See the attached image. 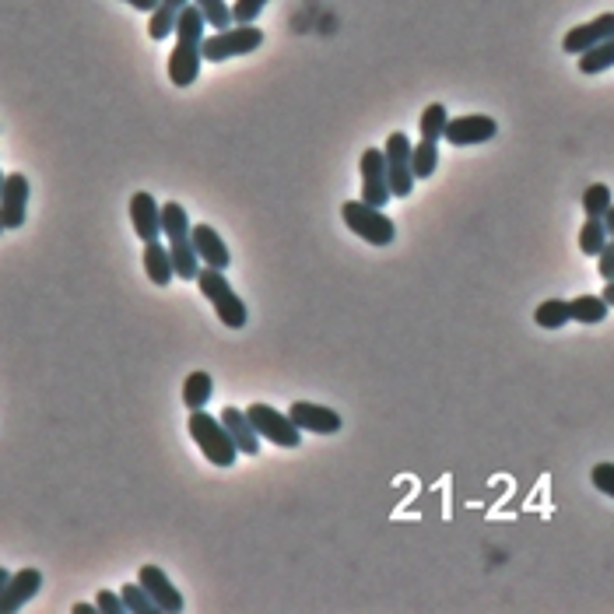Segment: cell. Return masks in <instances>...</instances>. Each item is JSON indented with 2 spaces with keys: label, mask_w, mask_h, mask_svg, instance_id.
Here are the masks:
<instances>
[{
  "label": "cell",
  "mask_w": 614,
  "mask_h": 614,
  "mask_svg": "<svg viewBox=\"0 0 614 614\" xmlns=\"http://www.w3.org/2000/svg\"><path fill=\"white\" fill-rule=\"evenodd\" d=\"M162 236L169 239V253H172V267H176V278L197 281L200 257H197V250H193V225H190L186 208H183V204H176V200L162 204Z\"/></svg>",
  "instance_id": "cell-2"
},
{
  "label": "cell",
  "mask_w": 614,
  "mask_h": 614,
  "mask_svg": "<svg viewBox=\"0 0 614 614\" xmlns=\"http://www.w3.org/2000/svg\"><path fill=\"white\" fill-rule=\"evenodd\" d=\"M604 39H614V11H604V15H597L593 22L576 25L572 32H565L562 50L572 53V57H579V53H586L590 46L604 43Z\"/></svg>",
  "instance_id": "cell-14"
},
{
  "label": "cell",
  "mask_w": 614,
  "mask_h": 614,
  "mask_svg": "<svg viewBox=\"0 0 614 614\" xmlns=\"http://www.w3.org/2000/svg\"><path fill=\"white\" fill-rule=\"evenodd\" d=\"M288 418H292L302 432H316V436H334V432H341V425H344L334 407L309 404V400H295V404L288 407Z\"/></svg>",
  "instance_id": "cell-13"
},
{
  "label": "cell",
  "mask_w": 614,
  "mask_h": 614,
  "mask_svg": "<svg viewBox=\"0 0 614 614\" xmlns=\"http://www.w3.org/2000/svg\"><path fill=\"white\" fill-rule=\"evenodd\" d=\"M186 429H190L193 443L200 446V453L211 460L215 467H232L239 457V446L232 443L229 429H225L222 418H211L204 407L200 411H190V422H186Z\"/></svg>",
  "instance_id": "cell-4"
},
{
  "label": "cell",
  "mask_w": 614,
  "mask_h": 614,
  "mask_svg": "<svg viewBox=\"0 0 614 614\" xmlns=\"http://www.w3.org/2000/svg\"><path fill=\"white\" fill-rule=\"evenodd\" d=\"M222 422H225V429H229L232 443L239 446V453L257 457V453H260V436H257V429H253L250 418H246V411H239V407H225Z\"/></svg>",
  "instance_id": "cell-18"
},
{
  "label": "cell",
  "mask_w": 614,
  "mask_h": 614,
  "mask_svg": "<svg viewBox=\"0 0 614 614\" xmlns=\"http://www.w3.org/2000/svg\"><path fill=\"white\" fill-rule=\"evenodd\" d=\"M123 4H130L134 11H144V15H151L158 8V0H123Z\"/></svg>",
  "instance_id": "cell-35"
},
{
  "label": "cell",
  "mask_w": 614,
  "mask_h": 614,
  "mask_svg": "<svg viewBox=\"0 0 614 614\" xmlns=\"http://www.w3.org/2000/svg\"><path fill=\"white\" fill-rule=\"evenodd\" d=\"M597 271L604 281H614V239H607L604 250L597 253Z\"/></svg>",
  "instance_id": "cell-34"
},
{
  "label": "cell",
  "mask_w": 614,
  "mask_h": 614,
  "mask_svg": "<svg viewBox=\"0 0 614 614\" xmlns=\"http://www.w3.org/2000/svg\"><path fill=\"white\" fill-rule=\"evenodd\" d=\"M246 418L253 422L257 436L267 439V443L285 446V450H295V446L302 443V429L292 422V418L285 415V411H278V407H271V404H253V407H246Z\"/></svg>",
  "instance_id": "cell-7"
},
{
  "label": "cell",
  "mask_w": 614,
  "mask_h": 614,
  "mask_svg": "<svg viewBox=\"0 0 614 614\" xmlns=\"http://www.w3.org/2000/svg\"><path fill=\"white\" fill-rule=\"evenodd\" d=\"M8 579H11V572H8V569H4V565H0V586L8 583Z\"/></svg>",
  "instance_id": "cell-39"
},
{
  "label": "cell",
  "mask_w": 614,
  "mask_h": 614,
  "mask_svg": "<svg viewBox=\"0 0 614 614\" xmlns=\"http://www.w3.org/2000/svg\"><path fill=\"white\" fill-rule=\"evenodd\" d=\"M71 611L74 614H95V611H99V604H74Z\"/></svg>",
  "instance_id": "cell-37"
},
{
  "label": "cell",
  "mask_w": 614,
  "mask_h": 614,
  "mask_svg": "<svg viewBox=\"0 0 614 614\" xmlns=\"http://www.w3.org/2000/svg\"><path fill=\"white\" fill-rule=\"evenodd\" d=\"M607 302L604 295H579V299L569 302V313L576 323H586V327H593V323H604L607 320Z\"/></svg>",
  "instance_id": "cell-22"
},
{
  "label": "cell",
  "mask_w": 614,
  "mask_h": 614,
  "mask_svg": "<svg viewBox=\"0 0 614 614\" xmlns=\"http://www.w3.org/2000/svg\"><path fill=\"white\" fill-rule=\"evenodd\" d=\"M43 590V572L39 569H18L11 579L0 586V614H15L29 604L36 593Z\"/></svg>",
  "instance_id": "cell-12"
},
{
  "label": "cell",
  "mask_w": 614,
  "mask_h": 614,
  "mask_svg": "<svg viewBox=\"0 0 614 614\" xmlns=\"http://www.w3.org/2000/svg\"><path fill=\"white\" fill-rule=\"evenodd\" d=\"M186 4H190V0H158V8L151 11V22H148V36L155 39V43L176 36V22H179V15H183Z\"/></svg>",
  "instance_id": "cell-20"
},
{
  "label": "cell",
  "mask_w": 614,
  "mask_h": 614,
  "mask_svg": "<svg viewBox=\"0 0 614 614\" xmlns=\"http://www.w3.org/2000/svg\"><path fill=\"white\" fill-rule=\"evenodd\" d=\"M446 123H450V113H446L443 102H429L422 113V120H418V127H422V137L425 141H443L446 134Z\"/></svg>",
  "instance_id": "cell-26"
},
{
  "label": "cell",
  "mask_w": 614,
  "mask_h": 614,
  "mask_svg": "<svg viewBox=\"0 0 614 614\" xmlns=\"http://www.w3.org/2000/svg\"><path fill=\"white\" fill-rule=\"evenodd\" d=\"M264 46V32L257 25H229V29L204 36V60L208 64H225L232 57H246Z\"/></svg>",
  "instance_id": "cell-6"
},
{
  "label": "cell",
  "mask_w": 614,
  "mask_h": 614,
  "mask_svg": "<svg viewBox=\"0 0 614 614\" xmlns=\"http://www.w3.org/2000/svg\"><path fill=\"white\" fill-rule=\"evenodd\" d=\"M344 225L355 232L358 239H365L369 246H390L397 239V225L383 215V208H372L365 200H348L341 204Z\"/></svg>",
  "instance_id": "cell-5"
},
{
  "label": "cell",
  "mask_w": 614,
  "mask_h": 614,
  "mask_svg": "<svg viewBox=\"0 0 614 614\" xmlns=\"http://www.w3.org/2000/svg\"><path fill=\"white\" fill-rule=\"evenodd\" d=\"M604 229H607V236L614 239V204L607 208V215H604Z\"/></svg>",
  "instance_id": "cell-36"
},
{
  "label": "cell",
  "mask_w": 614,
  "mask_h": 614,
  "mask_svg": "<svg viewBox=\"0 0 614 614\" xmlns=\"http://www.w3.org/2000/svg\"><path fill=\"white\" fill-rule=\"evenodd\" d=\"M25 215H29V179H25V172H8L4 193H0V225H4V232L22 229Z\"/></svg>",
  "instance_id": "cell-11"
},
{
  "label": "cell",
  "mask_w": 614,
  "mask_h": 614,
  "mask_svg": "<svg viewBox=\"0 0 614 614\" xmlns=\"http://www.w3.org/2000/svg\"><path fill=\"white\" fill-rule=\"evenodd\" d=\"M120 597H123V604H127V611H134V614H158V611H162V607L151 600V593L144 590L141 583L120 586Z\"/></svg>",
  "instance_id": "cell-29"
},
{
  "label": "cell",
  "mask_w": 614,
  "mask_h": 614,
  "mask_svg": "<svg viewBox=\"0 0 614 614\" xmlns=\"http://www.w3.org/2000/svg\"><path fill=\"white\" fill-rule=\"evenodd\" d=\"M358 172H362V200L372 204V208H383L390 204V179H386V158L383 148H365L362 158H358Z\"/></svg>",
  "instance_id": "cell-9"
},
{
  "label": "cell",
  "mask_w": 614,
  "mask_h": 614,
  "mask_svg": "<svg viewBox=\"0 0 614 614\" xmlns=\"http://www.w3.org/2000/svg\"><path fill=\"white\" fill-rule=\"evenodd\" d=\"M204 15L197 4H186L176 22V43L169 53V81L176 88H190L200 78V60H204Z\"/></svg>",
  "instance_id": "cell-1"
},
{
  "label": "cell",
  "mask_w": 614,
  "mask_h": 614,
  "mask_svg": "<svg viewBox=\"0 0 614 614\" xmlns=\"http://www.w3.org/2000/svg\"><path fill=\"white\" fill-rule=\"evenodd\" d=\"M411 148L415 144L407 141L400 130H393L390 137H386V144H383V158H386V179H390V193L393 197H407V193L415 190V183H418V176H415V169H411Z\"/></svg>",
  "instance_id": "cell-8"
},
{
  "label": "cell",
  "mask_w": 614,
  "mask_h": 614,
  "mask_svg": "<svg viewBox=\"0 0 614 614\" xmlns=\"http://www.w3.org/2000/svg\"><path fill=\"white\" fill-rule=\"evenodd\" d=\"M607 229H604V218H586V225L579 229V250L586 253V257H597L600 250H604L607 243Z\"/></svg>",
  "instance_id": "cell-27"
},
{
  "label": "cell",
  "mask_w": 614,
  "mask_h": 614,
  "mask_svg": "<svg viewBox=\"0 0 614 614\" xmlns=\"http://www.w3.org/2000/svg\"><path fill=\"white\" fill-rule=\"evenodd\" d=\"M590 481H593L597 492H604V495H611V499H614V464H597V467H593V474H590Z\"/></svg>",
  "instance_id": "cell-32"
},
{
  "label": "cell",
  "mask_w": 614,
  "mask_h": 614,
  "mask_svg": "<svg viewBox=\"0 0 614 614\" xmlns=\"http://www.w3.org/2000/svg\"><path fill=\"white\" fill-rule=\"evenodd\" d=\"M137 583H141L144 590L151 593V600H155L162 611H169V614L183 611V593L172 586V579L165 576L158 565H141V572H137Z\"/></svg>",
  "instance_id": "cell-16"
},
{
  "label": "cell",
  "mask_w": 614,
  "mask_h": 614,
  "mask_svg": "<svg viewBox=\"0 0 614 614\" xmlns=\"http://www.w3.org/2000/svg\"><path fill=\"white\" fill-rule=\"evenodd\" d=\"M144 274H148V281H151V285H158V288L172 285V278H176L169 246H162L158 239L144 243Z\"/></svg>",
  "instance_id": "cell-19"
},
{
  "label": "cell",
  "mask_w": 614,
  "mask_h": 614,
  "mask_svg": "<svg viewBox=\"0 0 614 614\" xmlns=\"http://www.w3.org/2000/svg\"><path fill=\"white\" fill-rule=\"evenodd\" d=\"M95 604H99L102 614H123V611H127L123 597H120V593H113V590H99V593H95Z\"/></svg>",
  "instance_id": "cell-33"
},
{
  "label": "cell",
  "mask_w": 614,
  "mask_h": 614,
  "mask_svg": "<svg viewBox=\"0 0 614 614\" xmlns=\"http://www.w3.org/2000/svg\"><path fill=\"white\" fill-rule=\"evenodd\" d=\"M130 222H134V232L141 243H151V239L162 236V204H158L151 193L137 190L130 197Z\"/></svg>",
  "instance_id": "cell-15"
},
{
  "label": "cell",
  "mask_w": 614,
  "mask_h": 614,
  "mask_svg": "<svg viewBox=\"0 0 614 614\" xmlns=\"http://www.w3.org/2000/svg\"><path fill=\"white\" fill-rule=\"evenodd\" d=\"M495 134H499V123H495L492 116L471 113V116H450L443 141L453 144V148H471V144L492 141Z\"/></svg>",
  "instance_id": "cell-10"
},
{
  "label": "cell",
  "mask_w": 614,
  "mask_h": 614,
  "mask_svg": "<svg viewBox=\"0 0 614 614\" xmlns=\"http://www.w3.org/2000/svg\"><path fill=\"white\" fill-rule=\"evenodd\" d=\"M4 179H8V176H4V172H0V193H4Z\"/></svg>",
  "instance_id": "cell-40"
},
{
  "label": "cell",
  "mask_w": 614,
  "mask_h": 614,
  "mask_svg": "<svg viewBox=\"0 0 614 614\" xmlns=\"http://www.w3.org/2000/svg\"><path fill=\"white\" fill-rule=\"evenodd\" d=\"M193 250H197L200 264L204 267H218V271H229L232 253L225 246V239L218 236L211 225H193Z\"/></svg>",
  "instance_id": "cell-17"
},
{
  "label": "cell",
  "mask_w": 614,
  "mask_h": 614,
  "mask_svg": "<svg viewBox=\"0 0 614 614\" xmlns=\"http://www.w3.org/2000/svg\"><path fill=\"white\" fill-rule=\"evenodd\" d=\"M267 8V0H236L232 4V22L236 25H257L260 11Z\"/></svg>",
  "instance_id": "cell-31"
},
{
  "label": "cell",
  "mask_w": 614,
  "mask_h": 614,
  "mask_svg": "<svg viewBox=\"0 0 614 614\" xmlns=\"http://www.w3.org/2000/svg\"><path fill=\"white\" fill-rule=\"evenodd\" d=\"M211 393H215V379H211V372L197 369L186 376L183 383V404L190 407V411H200V407H208Z\"/></svg>",
  "instance_id": "cell-21"
},
{
  "label": "cell",
  "mask_w": 614,
  "mask_h": 614,
  "mask_svg": "<svg viewBox=\"0 0 614 614\" xmlns=\"http://www.w3.org/2000/svg\"><path fill=\"white\" fill-rule=\"evenodd\" d=\"M411 169H415L418 179H432L439 169V144L436 141H418L415 148H411Z\"/></svg>",
  "instance_id": "cell-24"
},
{
  "label": "cell",
  "mask_w": 614,
  "mask_h": 614,
  "mask_svg": "<svg viewBox=\"0 0 614 614\" xmlns=\"http://www.w3.org/2000/svg\"><path fill=\"white\" fill-rule=\"evenodd\" d=\"M0 232H4V225H0Z\"/></svg>",
  "instance_id": "cell-41"
},
{
  "label": "cell",
  "mask_w": 614,
  "mask_h": 614,
  "mask_svg": "<svg viewBox=\"0 0 614 614\" xmlns=\"http://www.w3.org/2000/svg\"><path fill=\"white\" fill-rule=\"evenodd\" d=\"M197 288H200V295H204V299L215 306L218 320H222L225 327H229V330H243L246 327V320H250V309H246V302L239 299L236 292H232L225 271H218V267H200Z\"/></svg>",
  "instance_id": "cell-3"
},
{
  "label": "cell",
  "mask_w": 614,
  "mask_h": 614,
  "mask_svg": "<svg viewBox=\"0 0 614 614\" xmlns=\"http://www.w3.org/2000/svg\"><path fill=\"white\" fill-rule=\"evenodd\" d=\"M604 302H607V306H614V281H607V285H604Z\"/></svg>",
  "instance_id": "cell-38"
},
{
  "label": "cell",
  "mask_w": 614,
  "mask_h": 614,
  "mask_svg": "<svg viewBox=\"0 0 614 614\" xmlns=\"http://www.w3.org/2000/svg\"><path fill=\"white\" fill-rule=\"evenodd\" d=\"M200 8V15H204V22L211 25L215 32H222V29H229V25H236L232 22V8L225 4V0H193Z\"/></svg>",
  "instance_id": "cell-30"
},
{
  "label": "cell",
  "mask_w": 614,
  "mask_h": 614,
  "mask_svg": "<svg viewBox=\"0 0 614 614\" xmlns=\"http://www.w3.org/2000/svg\"><path fill=\"white\" fill-rule=\"evenodd\" d=\"M611 204H614V197H611V186H607V183H593V186H586V190H583L586 218H604Z\"/></svg>",
  "instance_id": "cell-28"
},
{
  "label": "cell",
  "mask_w": 614,
  "mask_h": 614,
  "mask_svg": "<svg viewBox=\"0 0 614 614\" xmlns=\"http://www.w3.org/2000/svg\"><path fill=\"white\" fill-rule=\"evenodd\" d=\"M569 320H572V313H569V302H565V299L541 302V306H537V313H534V323L541 330H562Z\"/></svg>",
  "instance_id": "cell-25"
},
{
  "label": "cell",
  "mask_w": 614,
  "mask_h": 614,
  "mask_svg": "<svg viewBox=\"0 0 614 614\" xmlns=\"http://www.w3.org/2000/svg\"><path fill=\"white\" fill-rule=\"evenodd\" d=\"M611 67H614V39H604V43L579 53V71L583 74H604V71H611Z\"/></svg>",
  "instance_id": "cell-23"
}]
</instances>
